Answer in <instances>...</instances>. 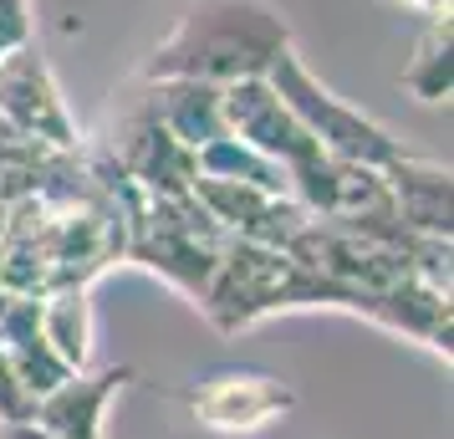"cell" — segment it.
<instances>
[{"instance_id":"obj_6","label":"cell","mask_w":454,"mask_h":439,"mask_svg":"<svg viewBox=\"0 0 454 439\" xmlns=\"http://www.w3.org/2000/svg\"><path fill=\"white\" fill-rule=\"evenodd\" d=\"M189 194L200 200V209L230 240H255V246H270V251H286V240L311 220L291 194H266V189L235 184V179H205L200 174Z\"/></svg>"},{"instance_id":"obj_4","label":"cell","mask_w":454,"mask_h":439,"mask_svg":"<svg viewBox=\"0 0 454 439\" xmlns=\"http://www.w3.org/2000/svg\"><path fill=\"white\" fill-rule=\"evenodd\" d=\"M200 429L215 435H261L296 409V388L266 368H215L184 394Z\"/></svg>"},{"instance_id":"obj_12","label":"cell","mask_w":454,"mask_h":439,"mask_svg":"<svg viewBox=\"0 0 454 439\" xmlns=\"http://www.w3.org/2000/svg\"><path fill=\"white\" fill-rule=\"evenodd\" d=\"M194 169L205 179H235V184H255V189H266V194H291L286 169L276 164V159H266V153H255L250 144H240L235 133H220V138L194 148Z\"/></svg>"},{"instance_id":"obj_9","label":"cell","mask_w":454,"mask_h":439,"mask_svg":"<svg viewBox=\"0 0 454 439\" xmlns=\"http://www.w3.org/2000/svg\"><path fill=\"white\" fill-rule=\"evenodd\" d=\"M138 103H144L184 148H200V144H209V138H220V133H225L220 87H209V82L159 77V82H144V98H138Z\"/></svg>"},{"instance_id":"obj_10","label":"cell","mask_w":454,"mask_h":439,"mask_svg":"<svg viewBox=\"0 0 454 439\" xmlns=\"http://www.w3.org/2000/svg\"><path fill=\"white\" fill-rule=\"evenodd\" d=\"M398 87L409 92L413 103H429V107L450 103V92H454V16L450 11H439V16L424 21L419 42H413V57L398 72Z\"/></svg>"},{"instance_id":"obj_14","label":"cell","mask_w":454,"mask_h":439,"mask_svg":"<svg viewBox=\"0 0 454 439\" xmlns=\"http://www.w3.org/2000/svg\"><path fill=\"white\" fill-rule=\"evenodd\" d=\"M26 42H36V31H31V0H0V57Z\"/></svg>"},{"instance_id":"obj_11","label":"cell","mask_w":454,"mask_h":439,"mask_svg":"<svg viewBox=\"0 0 454 439\" xmlns=\"http://www.w3.org/2000/svg\"><path fill=\"white\" fill-rule=\"evenodd\" d=\"M87 292H92V286H67V292L42 296V337L67 357L72 373H82L87 363H92V337H98Z\"/></svg>"},{"instance_id":"obj_8","label":"cell","mask_w":454,"mask_h":439,"mask_svg":"<svg viewBox=\"0 0 454 439\" xmlns=\"http://www.w3.org/2000/svg\"><path fill=\"white\" fill-rule=\"evenodd\" d=\"M383 189H388L393 220L413 235L429 240H450V164L403 148L388 169H383Z\"/></svg>"},{"instance_id":"obj_17","label":"cell","mask_w":454,"mask_h":439,"mask_svg":"<svg viewBox=\"0 0 454 439\" xmlns=\"http://www.w3.org/2000/svg\"><path fill=\"white\" fill-rule=\"evenodd\" d=\"M5 209H11V205H5V200H0V235H5Z\"/></svg>"},{"instance_id":"obj_16","label":"cell","mask_w":454,"mask_h":439,"mask_svg":"<svg viewBox=\"0 0 454 439\" xmlns=\"http://www.w3.org/2000/svg\"><path fill=\"white\" fill-rule=\"evenodd\" d=\"M393 5H413V11H424V16H439V11H450V0H393Z\"/></svg>"},{"instance_id":"obj_2","label":"cell","mask_w":454,"mask_h":439,"mask_svg":"<svg viewBox=\"0 0 454 439\" xmlns=\"http://www.w3.org/2000/svg\"><path fill=\"white\" fill-rule=\"evenodd\" d=\"M266 82H270V92L291 107V118L307 128L332 159H348V164H363V169H388L393 159L403 153V138H398L388 123H378L372 113L342 103V98L307 67V57H301L296 46H286V51L270 62Z\"/></svg>"},{"instance_id":"obj_15","label":"cell","mask_w":454,"mask_h":439,"mask_svg":"<svg viewBox=\"0 0 454 439\" xmlns=\"http://www.w3.org/2000/svg\"><path fill=\"white\" fill-rule=\"evenodd\" d=\"M0 439H51V435L36 429V424H0Z\"/></svg>"},{"instance_id":"obj_1","label":"cell","mask_w":454,"mask_h":439,"mask_svg":"<svg viewBox=\"0 0 454 439\" xmlns=\"http://www.w3.org/2000/svg\"><path fill=\"white\" fill-rule=\"evenodd\" d=\"M291 46V21L270 0H189L168 36L144 62V82L189 77V82L230 87L266 77L270 62Z\"/></svg>"},{"instance_id":"obj_7","label":"cell","mask_w":454,"mask_h":439,"mask_svg":"<svg viewBox=\"0 0 454 439\" xmlns=\"http://www.w3.org/2000/svg\"><path fill=\"white\" fill-rule=\"evenodd\" d=\"M128 363H107L98 373H72L67 383H57L51 394L36 398V414L31 424L46 429L51 439H107V404L118 398L123 383H133Z\"/></svg>"},{"instance_id":"obj_13","label":"cell","mask_w":454,"mask_h":439,"mask_svg":"<svg viewBox=\"0 0 454 439\" xmlns=\"http://www.w3.org/2000/svg\"><path fill=\"white\" fill-rule=\"evenodd\" d=\"M31 414H36V394L16 378L11 357L0 353V424H31Z\"/></svg>"},{"instance_id":"obj_3","label":"cell","mask_w":454,"mask_h":439,"mask_svg":"<svg viewBox=\"0 0 454 439\" xmlns=\"http://www.w3.org/2000/svg\"><path fill=\"white\" fill-rule=\"evenodd\" d=\"M0 128L16 133V138L57 148V153L82 148V128L72 118L62 82H57V72H51V62L36 42L0 57Z\"/></svg>"},{"instance_id":"obj_5","label":"cell","mask_w":454,"mask_h":439,"mask_svg":"<svg viewBox=\"0 0 454 439\" xmlns=\"http://www.w3.org/2000/svg\"><path fill=\"white\" fill-rule=\"evenodd\" d=\"M107 159L123 169L144 194H164V200H184L189 189H194V179H200L194 148L179 144L144 103H133L123 118H118Z\"/></svg>"}]
</instances>
